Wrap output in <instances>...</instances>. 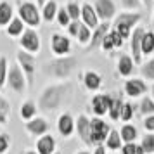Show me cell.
Masks as SVG:
<instances>
[{"label":"cell","instance_id":"1","mask_svg":"<svg viewBox=\"0 0 154 154\" xmlns=\"http://www.w3.org/2000/svg\"><path fill=\"white\" fill-rule=\"evenodd\" d=\"M66 92H69L68 85H54V87L45 88L40 97V109L47 112L57 109L66 97Z\"/></svg>","mask_w":154,"mask_h":154},{"label":"cell","instance_id":"2","mask_svg":"<svg viewBox=\"0 0 154 154\" xmlns=\"http://www.w3.org/2000/svg\"><path fill=\"white\" fill-rule=\"evenodd\" d=\"M75 64H76V59H75V57H63V59L52 61V63L47 66V71H49L50 75H54V76L64 78L73 71Z\"/></svg>","mask_w":154,"mask_h":154},{"label":"cell","instance_id":"3","mask_svg":"<svg viewBox=\"0 0 154 154\" xmlns=\"http://www.w3.org/2000/svg\"><path fill=\"white\" fill-rule=\"evenodd\" d=\"M140 17H142V16H140L139 12H137V14H128V12H125V14H121V16L116 17L114 29H116L119 35L123 36V40H125V38L130 36V28L140 21Z\"/></svg>","mask_w":154,"mask_h":154},{"label":"cell","instance_id":"4","mask_svg":"<svg viewBox=\"0 0 154 154\" xmlns=\"http://www.w3.org/2000/svg\"><path fill=\"white\" fill-rule=\"evenodd\" d=\"M109 125H106L102 119L94 118L90 119V144H100L109 135Z\"/></svg>","mask_w":154,"mask_h":154},{"label":"cell","instance_id":"5","mask_svg":"<svg viewBox=\"0 0 154 154\" xmlns=\"http://www.w3.org/2000/svg\"><path fill=\"white\" fill-rule=\"evenodd\" d=\"M19 16H21V21L29 24V26H38L40 24V14H38V9L35 4H21L19 7Z\"/></svg>","mask_w":154,"mask_h":154},{"label":"cell","instance_id":"6","mask_svg":"<svg viewBox=\"0 0 154 154\" xmlns=\"http://www.w3.org/2000/svg\"><path fill=\"white\" fill-rule=\"evenodd\" d=\"M7 83L14 92H23L24 90L26 82H24V76H23V71L19 69V66H16V64L11 66V69L7 71Z\"/></svg>","mask_w":154,"mask_h":154},{"label":"cell","instance_id":"7","mask_svg":"<svg viewBox=\"0 0 154 154\" xmlns=\"http://www.w3.org/2000/svg\"><path fill=\"white\" fill-rule=\"evenodd\" d=\"M112 106V97L106 95V94H100V95H95L92 99V109L97 116H104L106 112H109Z\"/></svg>","mask_w":154,"mask_h":154},{"label":"cell","instance_id":"8","mask_svg":"<svg viewBox=\"0 0 154 154\" xmlns=\"http://www.w3.org/2000/svg\"><path fill=\"white\" fill-rule=\"evenodd\" d=\"M21 47L28 52H36L40 49V38L33 29H26L21 36Z\"/></svg>","mask_w":154,"mask_h":154},{"label":"cell","instance_id":"9","mask_svg":"<svg viewBox=\"0 0 154 154\" xmlns=\"http://www.w3.org/2000/svg\"><path fill=\"white\" fill-rule=\"evenodd\" d=\"M50 47H52V50L56 52L57 56H64V54H68V52H69L71 42H69V38H66V36L56 33V35H52Z\"/></svg>","mask_w":154,"mask_h":154},{"label":"cell","instance_id":"10","mask_svg":"<svg viewBox=\"0 0 154 154\" xmlns=\"http://www.w3.org/2000/svg\"><path fill=\"white\" fill-rule=\"evenodd\" d=\"M144 29L137 28L132 33V54H133V61L137 64H140L142 61V38H144Z\"/></svg>","mask_w":154,"mask_h":154},{"label":"cell","instance_id":"11","mask_svg":"<svg viewBox=\"0 0 154 154\" xmlns=\"http://www.w3.org/2000/svg\"><path fill=\"white\" fill-rule=\"evenodd\" d=\"M75 126H76V132L80 135V139L83 140L87 146H90V119L87 116H83V114H80Z\"/></svg>","mask_w":154,"mask_h":154},{"label":"cell","instance_id":"12","mask_svg":"<svg viewBox=\"0 0 154 154\" xmlns=\"http://www.w3.org/2000/svg\"><path fill=\"white\" fill-rule=\"evenodd\" d=\"M114 4H112V0H97L95 2V12L100 19H111L112 16H114Z\"/></svg>","mask_w":154,"mask_h":154},{"label":"cell","instance_id":"13","mask_svg":"<svg viewBox=\"0 0 154 154\" xmlns=\"http://www.w3.org/2000/svg\"><path fill=\"white\" fill-rule=\"evenodd\" d=\"M82 17H83V24H87L88 28H95V29L99 28V16L90 4H83V7H82Z\"/></svg>","mask_w":154,"mask_h":154},{"label":"cell","instance_id":"14","mask_svg":"<svg viewBox=\"0 0 154 154\" xmlns=\"http://www.w3.org/2000/svg\"><path fill=\"white\" fill-rule=\"evenodd\" d=\"M56 139L52 135H42L36 142V152L38 154H54Z\"/></svg>","mask_w":154,"mask_h":154},{"label":"cell","instance_id":"15","mask_svg":"<svg viewBox=\"0 0 154 154\" xmlns=\"http://www.w3.org/2000/svg\"><path fill=\"white\" fill-rule=\"evenodd\" d=\"M57 126H59L61 135L69 137L71 133L75 132V121H73V118H71V114H68V112L61 114V118H59V121H57Z\"/></svg>","mask_w":154,"mask_h":154},{"label":"cell","instance_id":"16","mask_svg":"<svg viewBox=\"0 0 154 154\" xmlns=\"http://www.w3.org/2000/svg\"><path fill=\"white\" fill-rule=\"evenodd\" d=\"M146 90H147V87L142 80H128L125 83V92L130 97H139V95H142Z\"/></svg>","mask_w":154,"mask_h":154},{"label":"cell","instance_id":"17","mask_svg":"<svg viewBox=\"0 0 154 154\" xmlns=\"http://www.w3.org/2000/svg\"><path fill=\"white\" fill-rule=\"evenodd\" d=\"M17 61H19L23 69L26 71V75L31 78L33 71H35V57L31 54H28V52H23L21 50V52H17Z\"/></svg>","mask_w":154,"mask_h":154},{"label":"cell","instance_id":"18","mask_svg":"<svg viewBox=\"0 0 154 154\" xmlns=\"http://www.w3.org/2000/svg\"><path fill=\"white\" fill-rule=\"evenodd\" d=\"M26 128H28L29 133H33V135H45V132H47V128H49V125H47V121L42 118H33L29 119L28 123H26Z\"/></svg>","mask_w":154,"mask_h":154},{"label":"cell","instance_id":"19","mask_svg":"<svg viewBox=\"0 0 154 154\" xmlns=\"http://www.w3.org/2000/svg\"><path fill=\"white\" fill-rule=\"evenodd\" d=\"M107 31H109V24H107V23H104V24H99V28L95 29V33H94V36H92L88 49H95L97 45H102V40L106 38Z\"/></svg>","mask_w":154,"mask_h":154},{"label":"cell","instance_id":"20","mask_svg":"<svg viewBox=\"0 0 154 154\" xmlns=\"http://www.w3.org/2000/svg\"><path fill=\"white\" fill-rule=\"evenodd\" d=\"M118 71H119V75L128 76V75L133 71V59H130L128 56L123 54V56L119 57V61H118Z\"/></svg>","mask_w":154,"mask_h":154},{"label":"cell","instance_id":"21","mask_svg":"<svg viewBox=\"0 0 154 154\" xmlns=\"http://www.w3.org/2000/svg\"><path fill=\"white\" fill-rule=\"evenodd\" d=\"M83 82L88 90H97L99 87H100V76H99L97 73H94V71H87L85 73Z\"/></svg>","mask_w":154,"mask_h":154},{"label":"cell","instance_id":"22","mask_svg":"<svg viewBox=\"0 0 154 154\" xmlns=\"http://www.w3.org/2000/svg\"><path fill=\"white\" fill-rule=\"evenodd\" d=\"M12 21V7L7 2L0 4V26H7Z\"/></svg>","mask_w":154,"mask_h":154},{"label":"cell","instance_id":"23","mask_svg":"<svg viewBox=\"0 0 154 154\" xmlns=\"http://www.w3.org/2000/svg\"><path fill=\"white\" fill-rule=\"evenodd\" d=\"M119 135H121V140H125L126 144H130V142H133V140L137 139V128L133 125H125L121 128Z\"/></svg>","mask_w":154,"mask_h":154},{"label":"cell","instance_id":"24","mask_svg":"<svg viewBox=\"0 0 154 154\" xmlns=\"http://www.w3.org/2000/svg\"><path fill=\"white\" fill-rule=\"evenodd\" d=\"M106 146L109 149H119L121 147V135H119L116 130H111L107 139H106Z\"/></svg>","mask_w":154,"mask_h":154},{"label":"cell","instance_id":"25","mask_svg":"<svg viewBox=\"0 0 154 154\" xmlns=\"http://www.w3.org/2000/svg\"><path fill=\"white\" fill-rule=\"evenodd\" d=\"M154 50V33H144L142 38V54H151Z\"/></svg>","mask_w":154,"mask_h":154},{"label":"cell","instance_id":"26","mask_svg":"<svg viewBox=\"0 0 154 154\" xmlns=\"http://www.w3.org/2000/svg\"><path fill=\"white\" fill-rule=\"evenodd\" d=\"M36 112V107L33 102H24V104L21 106V118L23 119H33V116H35Z\"/></svg>","mask_w":154,"mask_h":154},{"label":"cell","instance_id":"27","mask_svg":"<svg viewBox=\"0 0 154 154\" xmlns=\"http://www.w3.org/2000/svg\"><path fill=\"white\" fill-rule=\"evenodd\" d=\"M121 107H123L121 99H112V106H111V109H109L111 119H119L121 118Z\"/></svg>","mask_w":154,"mask_h":154},{"label":"cell","instance_id":"28","mask_svg":"<svg viewBox=\"0 0 154 154\" xmlns=\"http://www.w3.org/2000/svg\"><path fill=\"white\" fill-rule=\"evenodd\" d=\"M140 147L144 149V152L146 154H152L154 152V135L152 133L142 137V144H140Z\"/></svg>","mask_w":154,"mask_h":154},{"label":"cell","instance_id":"29","mask_svg":"<svg viewBox=\"0 0 154 154\" xmlns=\"http://www.w3.org/2000/svg\"><path fill=\"white\" fill-rule=\"evenodd\" d=\"M56 14H57V4L54 0H50L45 5V9H43V17H45V21H52Z\"/></svg>","mask_w":154,"mask_h":154},{"label":"cell","instance_id":"30","mask_svg":"<svg viewBox=\"0 0 154 154\" xmlns=\"http://www.w3.org/2000/svg\"><path fill=\"white\" fill-rule=\"evenodd\" d=\"M7 33L11 36H16V35H19V33H23V21L21 19H12L11 21V24L7 26Z\"/></svg>","mask_w":154,"mask_h":154},{"label":"cell","instance_id":"31","mask_svg":"<svg viewBox=\"0 0 154 154\" xmlns=\"http://www.w3.org/2000/svg\"><path fill=\"white\" fill-rule=\"evenodd\" d=\"M140 112L142 114H154V100L151 97H144L142 99V104H140Z\"/></svg>","mask_w":154,"mask_h":154},{"label":"cell","instance_id":"32","mask_svg":"<svg viewBox=\"0 0 154 154\" xmlns=\"http://www.w3.org/2000/svg\"><path fill=\"white\" fill-rule=\"evenodd\" d=\"M76 38L80 43H87L90 40V31H88V26L87 24H80V29L76 33Z\"/></svg>","mask_w":154,"mask_h":154},{"label":"cell","instance_id":"33","mask_svg":"<svg viewBox=\"0 0 154 154\" xmlns=\"http://www.w3.org/2000/svg\"><path fill=\"white\" fill-rule=\"evenodd\" d=\"M142 75L147 80H154V59H151L149 63H146L142 66Z\"/></svg>","mask_w":154,"mask_h":154},{"label":"cell","instance_id":"34","mask_svg":"<svg viewBox=\"0 0 154 154\" xmlns=\"http://www.w3.org/2000/svg\"><path fill=\"white\" fill-rule=\"evenodd\" d=\"M7 116H9V104L0 97V125L7 123Z\"/></svg>","mask_w":154,"mask_h":154},{"label":"cell","instance_id":"35","mask_svg":"<svg viewBox=\"0 0 154 154\" xmlns=\"http://www.w3.org/2000/svg\"><path fill=\"white\" fill-rule=\"evenodd\" d=\"M57 19H59V24L61 26H69L71 23H69V14H68V11L66 9H59L57 11Z\"/></svg>","mask_w":154,"mask_h":154},{"label":"cell","instance_id":"36","mask_svg":"<svg viewBox=\"0 0 154 154\" xmlns=\"http://www.w3.org/2000/svg\"><path fill=\"white\" fill-rule=\"evenodd\" d=\"M5 80H7V59L0 57V87L5 83Z\"/></svg>","mask_w":154,"mask_h":154},{"label":"cell","instance_id":"37","mask_svg":"<svg viewBox=\"0 0 154 154\" xmlns=\"http://www.w3.org/2000/svg\"><path fill=\"white\" fill-rule=\"evenodd\" d=\"M133 116V106L132 104H123V107H121V119L123 121H130Z\"/></svg>","mask_w":154,"mask_h":154},{"label":"cell","instance_id":"38","mask_svg":"<svg viewBox=\"0 0 154 154\" xmlns=\"http://www.w3.org/2000/svg\"><path fill=\"white\" fill-rule=\"evenodd\" d=\"M66 11H68L69 17H71V19H75V21H78V17H80V14H82V12H80V7H78L75 2H71L69 5H68V9H66Z\"/></svg>","mask_w":154,"mask_h":154},{"label":"cell","instance_id":"39","mask_svg":"<svg viewBox=\"0 0 154 154\" xmlns=\"http://www.w3.org/2000/svg\"><path fill=\"white\" fill-rule=\"evenodd\" d=\"M109 35H111V38H112V43H114V47H121V45H123V36L119 35L116 29L109 31Z\"/></svg>","mask_w":154,"mask_h":154},{"label":"cell","instance_id":"40","mask_svg":"<svg viewBox=\"0 0 154 154\" xmlns=\"http://www.w3.org/2000/svg\"><path fill=\"white\" fill-rule=\"evenodd\" d=\"M9 144H11V142H9V137L5 135V133H2V135H0V154H4L5 151H7Z\"/></svg>","mask_w":154,"mask_h":154},{"label":"cell","instance_id":"41","mask_svg":"<svg viewBox=\"0 0 154 154\" xmlns=\"http://www.w3.org/2000/svg\"><path fill=\"white\" fill-rule=\"evenodd\" d=\"M121 154H137V146H135L133 142L125 144V146H123V152Z\"/></svg>","mask_w":154,"mask_h":154},{"label":"cell","instance_id":"42","mask_svg":"<svg viewBox=\"0 0 154 154\" xmlns=\"http://www.w3.org/2000/svg\"><path fill=\"white\" fill-rule=\"evenodd\" d=\"M121 4L126 9H137L140 5V0H121Z\"/></svg>","mask_w":154,"mask_h":154},{"label":"cell","instance_id":"43","mask_svg":"<svg viewBox=\"0 0 154 154\" xmlns=\"http://www.w3.org/2000/svg\"><path fill=\"white\" fill-rule=\"evenodd\" d=\"M112 47H114V43H112V38H111V35L107 33V35H106V38L102 40V49H104V50H111Z\"/></svg>","mask_w":154,"mask_h":154},{"label":"cell","instance_id":"44","mask_svg":"<svg viewBox=\"0 0 154 154\" xmlns=\"http://www.w3.org/2000/svg\"><path fill=\"white\" fill-rule=\"evenodd\" d=\"M144 126H146L147 132H154V114H152V116H149V118H146Z\"/></svg>","mask_w":154,"mask_h":154},{"label":"cell","instance_id":"45","mask_svg":"<svg viewBox=\"0 0 154 154\" xmlns=\"http://www.w3.org/2000/svg\"><path fill=\"white\" fill-rule=\"evenodd\" d=\"M80 24H82L80 21H73V23L69 24V33H71V35H75V36H76L78 29H80Z\"/></svg>","mask_w":154,"mask_h":154},{"label":"cell","instance_id":"46","mask_svg":"<svg viewBox=\"0 0 154 154\" xmlns=\"http://www.w3.org/2000/svg\"><path fill=\"white\" fill-rule=\"evenodd\" d=\"M94 154H106V152H104V147H102V146H97V149H95V152H94Z\"/></svg>","mask_w":154,"mask_h":154},{"label":"cell","instance_id":"47","mask_svg":"<svg viewBox=\"0 0 154 154\" xmlns=\"http://www.w3.org/2000/svg\"><path fill=\"white\" fill-rule=\"evenodd\" d=\"M142 2H144V4H146L147 7H151V0H142Z\"/></svg>","mask_w":154,"mask_h":154},{"label":"cell","instance_id":"48","mask_svg":"<svg viewBox=\"0 0 154 154\" xmlns=\"http://www.w3.org/2000/svg\"><path fill=\"white\" fill-rule=\"evenodd\" d=\"M24 154H38V152H35V151H26Z\"/></svg>","mask_w":154,"mask_h":154},{"label":"cell","instance_id":"49","mask_svg":"<svg viewBox=\"0 0 154 154\" xmlns=\"http://www.w3.org/2000/svg\"><path fill=\"white\" fill-rule=\"evenodd\" d=\"M36 2H38L40 5H43V4H45V0H36Z\"/></svg>","mask_w":154,"mask_h":154},{"label":"cell","instance_id":"50","mask_svg":"<svg viewBox=\"0 0 154 154\" xmlns=\"http://www.w3.org/2000/svg\"><path fill=\"white\" fill-rule=\"evenodd\" d=\"M78 154H88V152H87V151H82V152H78Z\"/></svg>","mask_w":154,"mask_h":154},{"label":"cell","instance_id":"51","mask_svg":"<svg viewBox=\"0 0 154 154\" xmlns=\"http://www.w3.org/2000/svg\"><path fill=\"white\" fill-rule=\"evenodd\" d=\"M152 99H154V85H152Z\"/></svg>","mask_w":154,"mask_h":154},{"label":"cell","instance_id":"52","mask_svg":"<svg viewBox=\"0 0 154 154\" xmlns=\"http://www.w3.org/2000/svg\"><path fill=\"white\" fill-rule=\"evenodd\" d=\"M54 154H57V152H54Z\"/></svg>","mask_w":154,"mask_h":154},{"label":"cell","instance_id":"53","mask_svg":"<svg viewBox=\"0 0 154 154\" xmlns=\"http://www.w3.org/2000/svg\"><path fill=\"white\" fill-rule=\"evenodd\" d=\"M152 23H154V21H152Z\"/></svg>","mask_w":154,"mask_h":154}]
</instances>
